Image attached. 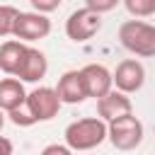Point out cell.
Masks as SVG:
<instances>
[{
    "label": "cell",
    "instance_id": "obj_16",
    "mask_svg": "<svg viewBox=\"0 0 155 155\" xmlns=\"http://www.w3.org/2000/svg\"><path fill=\"white\" fill-rule=\"evenodd\" d=\"M7 119H10L15 126H19V128H27V126H34V124H36V121H34V116L27 111V107H19V109L10 111V114H7Z\"/></svg>",
    "mask_w": 155,
    "mask_h": 155
},
{
    "label": "cell",
    "instance_id": "obj_12",
    "mask_svg": "<svg viewBox=\"0 0 155 155\" xmlns=\"http://www.w3.org/2000/svg\"><path fill=\"white\" fill-rule=\"evenodd\" d=\"M46 73H48V61H46L44 51L29 46L27 56H24V63H22V68L17 73V80H22V82H39V80L46 78Z\"/></svg>",
    "mask_w": 155,
    "mask_h": 155
},
{
    "label": "cell",
    "instance_id": "obj_15",
    "mask_svg": "<svg viewBox=\"0 0 155 155\" xmlns=\"http://www.w3.org/2000/svg\"><path fill=\"white\" fill-rule=\"evenodd\" d=\"M17 15H19L17 7H12V5H0V39L12 36V31H15V22H17Z\"/></svg>",
    "mask_w": 155,
    "mask_h": 155
},
{
    "label": "cell",
    "instance_id": "obj_13",
    "mask_svg": "<svg viewBox=\"0 0 155 155\" xmlns=\"http://www.w3.org/2000/svg\"><path fill=\"white\" fill-rule=\"evenodd\" d=\"M27 90H24V82L17 80V78H2L0 80V109L5 114L19 109L27 104Z\"/></svg>",
    "mask_w": 155,
    "mask_h": 155
},
{
    "label": "cell",
    "instance_id": "obj_2",
    "mask_svg": "<svg viewBox=\"0 0 155 155\" xmlns=\"http://www.w3.org/2000/svg\"><path fill=\"white\" fill-rule=\"evenodd\" d=\"M119 41L133 56L140 58L155 56V27L143 19H126L119 27Z\"/></svg>",
    "mask_w": 155,
    "mask_h": 155
},
{
    "label": "cell",
    "instance_id": "obj_4",
    "mask_svg": "<svg viewBox=\"0 0 155 155\" xmlns=\"http://www.w3.org/2000/svg\"><path fill=\"white\" fill-rule=\"evenodd\" d=\"M24 107H27V111L34 116V121L41 124V121H51L53 116H58L63 102H61L56 87L41 85V87H34V90L27 94V104H24Z\"/></svg>",
    "mask_w": 155,
    "mask_h": 155
},
{
    "label": "cell",
    "instance_id": "obj_21",
    "mask_svg": "<svg viewBox=\"0 0 155 155\" xmlns=\"http://www.w3.org/2000/svg\"><path fill=\"white\" fill-rule=\"evenodd\" d=\"M5 116H7V114L0 109V131H2V126H5Z\"/></svg>",
    "mask_w": 155,
    "mask_h": 155
},
{
    "label": "cell",
    "instance_id": "obj_8",
    "mask_svg": "<svg viewBox=\"0 0 155 155\" xmlns=\"http://www.w3.org/2000/svg\"><path fill=\"white\" fill-rule=\"evenodd\" d=\"M82 70V78H85V87H87V97H94V99H102L104 94H109L114 90V75L107 65L102 63H87Z\"/></svg>",
    "mask_w": 155,
    "mask_h": 155
},
{
    "label": "cell",
    "instance_id": "obj_1",
    "mask_svg": "<svg viewBox=\"0 0 155 155\" xmlns=\"http://www.w3.org/2000/svg\"><path fill=\"white\" fill-rule=\"evenodd\" d=\"M63 138L70 150H92L107 140V121H102L99 116L70 121L63 131Z\"/></svg>",
    "mask_w": 155,
    "mask_h": 155
},
{
    "label": "cell",
    "instance_id": "obj_14",
    "mask_svg": "<svg viewBox=\"0 0 155 155\" xmlns=\"http://www.w3.org/2000/svg\"><path fill=\"white\" fill-rule=\"evenodd\" d=\"M126 12L136 19H143V17H153L155 15V0H121Z\"/></svg>",
    "mask_w": 155,
    "mask_h": 155
},
{
    "label": "cell",
    "instance_id": "obj_20",
    "mask_svg": "<svg viewBox=\"0 0 155 155\" xmlns=\"http://www.w3.org/2000/svg\"><path fill=\"white\" fill-rule=\"evenodd\" d=\"M12 140L10 138H5V136H0V155H12Z\"/></svg>",
    "mask_w": 155,
    "mask_h": 155
},
{
    "label": "cell",
    "instance_id": "obj_3",
    "mask_svg": "<svg viewBox=\"0 0 155 155\" xmlns=\"http://www.w3.org/2000/svg\"><path fill=\"white\" fill-rule=\"evenodd\" d=\"M143 136H145V128H143L140 119L133 116V114L119 116V119L107 124V140L116 150H124V153L126 150H136L143 143Z\"/></svg>",
    "mask_w": 155,
    "mask_h": 155
},
{
    "label": "cell",
    "instance_id": "obj_7",
    "mask_svg": "<svg viewBox=\"0 0 155 155\" xmlns=\"http://www.w3.org/2000/svg\"><path fill=\"white\" fill-rule=\"evenodd\" d=\"M111 75H114V90H119L124 94H133L145 85V68L136 58L121 61Z\"/></svg>",
    "mask_w": 155,
    "mask_h": 155
},
{
    "label": "cell",
    "instance_id": "obj_9",
    "mask_svg": "<svg viewBox=\"0 0 155 155\" xmlns=\"http://www.w3.org/2000/svg\"><path fill=\"white\" fill-rule=\"evenodd\" d=\"M56 92H58L63 104H80V102H85L87 99V87H85L82 70H65L58 78Z\"/></svg>",
    "mask_w": 155,
    "mask_h": 155
},
{
    "label": "cell",
    "instance_id": "obj_17",
    "mask_svg": "<svg viewBox=\"0 0 155 155\" xmlns=\"http://www.w3.org/2000/svg\"><path fill=\"white\" fill-rule=\"evenodd\" d=\"M119 2L121 0H85V7H90L97 15H104V12H111Z\"/></svg>",
    "mask_w": 155,
    "mask_h": 155
},
{
    "label": "cell",
    "instance_id": "obj_18",
    "mask_svg": "<svg viewBox=\"0 0 155 155\" xmlns=\"http://www.w3.org/2000/svg\"><path fill=\"white\" fill-rule=\"evenodd\" d=\"M61 2H63V0H29L31 10H34V12H41V15H48V12L58 10Z\"/></svg>",
    "mask_w": 155,
    "mask_h": 155
},
{
    "label": "cell",
    "instance_id": "obj_10",
    "mask_svg": "<svg viewBox=\"0 0 155 155\" xmlns=\"http://www.w3.org/2000/svg\"><path fill=\"white\" fill-rule=\"evenodd\" d=\"M97 114L102 121H114L119 116H126V114H133V102L128 94L119 92V90H111L109 94H104L102 99H97Z\"/></svg>",
    "mask_w": 155,
    "mask_h": 155
},
{
    "label": "cell",
    "instance_id": "obj_11",
    "mask_svg": "<svg viewBox=\"0 0 155 155\" xmlns=\"http://www.w3.org/2000/svg\"><path fill=\"white\" fill-rule=\"evenodd\" d=\"M27 48L29 44H22L17 39H7L0 44V70L10 78H17L22 63H24V56H27Z\"/></svg>",
    "mask_w": 155,
    "mask_h": 155
},
{
    "label": "cell",
    "instance_id": "obj_6",
    "mask_svg": "<svg viewBox=\"0 0 155 155\" xmlns=\"http://www.w3.org/2000/svg\"><path fill=\"white\" fill-rule=\"evenodd\" d=\"M51 34V19L41 12H19L17 22H15V31L12 36L22 44H34L39 39H46Z\"/></svg>",
    "mask_w": 155,
    "mask_h": 155
},
{
    "label": "cell",
    "instance_id": "obj_5",
    "mask_svg": "<svg viewBox=\"0 0 155 155\" xmlns=\"http://www.w3.org/2000/svg\"><path fill=\"white\" fill-rule=\"evenodd\" d=\"M102 29V15L92 12L90 7H80L73 10L65 19V36L75 44H85L90 41L97 31Z\"/></svg>",
    "mask_w": 155,
    "mask_h": 155
},
{
    "label": "cell",
    "instance_id": "obj_19",
    "mask_svg": "<svg viewBox=\"0 0 155 155\" xmlns=\"http://www.w3.org/2000/svg\"><path fill=\"white\" fill-rule=\"evenodd\" d=\"M41 155H73V150L68 145H61V143H51L41 150Z\"/></svg>",
    "mask_w": 155,
    "mask_h": 155
}]
</instances>
